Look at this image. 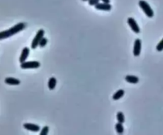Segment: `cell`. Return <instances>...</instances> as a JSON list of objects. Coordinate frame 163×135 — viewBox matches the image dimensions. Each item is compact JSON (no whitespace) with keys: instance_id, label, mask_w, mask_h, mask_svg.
Returning <instances> with one entry per match:
<instances>
[{"instance_id":"2","label":"cell","mask_w":163,"mask_h":135,"mask_svg":"<svg viewBox=\"0 0 163 135\" xmlns=\"http://www.w3.org/2000/svg\"><path fill=\"white\" fill-rule=\"evenodd\" d=\"M138 6H140V8L143 11V12L148 18H153L154 17V11L151 8V6H150L149 3L146 2L145 0H140L138 2Z\"/></svg>"},{"instance_id":"10","label":"cell","mask_w":163,"mask_h":135,"mask_svg":"<svg viewBox=\"0 0 163 135\" xmlns=\"http://www.w3.org/2000/svg\"><path fill=\"white\" fill-rule=\"evenodd\" d=\"M5 83L8 85H19L21 81L15 78L6 77L5 79Z\"/></svg>"},{"instance_id":"4","label":"cell","mask_w":163,"mask_h":135,"mask_svg":"<svg viewBox=\"0 0 163 135\" xmlns=\"http://www.w3.org/2000/svg\"><path fill=\"white\" fill-rule=\"evenodd\" d=\"M41 66V64L39 61H25L23 63H21L20 67L22 69H38Z\"/></svg>"},{"instance_id":"9","label":"cell","mask_w":163,"mask_h":135,"mask_svg":"<svg viewBox=\"0 0 163 135\" xmlns=\"http://www.w3.org/2000/svg\"><path fill=\"white\" fill-rule=\"evenodd\" d=\"M29 54H30V49L28 47H25L22 51V53H21V56H20L19 58V61L20 63H23L26 61V59L29 57Z\"/></svg>"},{"instance_id":"21","label":"cell","mask_w":163,"mask_h":135,"mask_svg":"<svg viewBox=\"0 0 163 135\" xmlns=\"http://www.w3.org/2000/svg\"><path fill=\"white\" fill-rule=\"evenodd\" d=\"M82 1H83V2H89V0H82Z\"/></svg>"},{"instance_id":"18","label":"cell","mask_w":163,"mask_h":135,"mask_svg":"<svg viewBox=\"0 0 163 135\" xmlns=\"http://www.w3.org/2000/svg\"><path fill=\"white\" fill-rule=\"evenodd\" d=\"M156 49H157V51H158V52H162V51H163V38L162 39V41L157 45V46H156Z\"/></svg>"},{"instance_id":"17","label":"cell","mask_w":163,"mask_h":135,"mask_svg":"<svg viewBox=\"0 0 163 135\" xmlns=\"http://www.w3.org/2000/svg\"><path fill=\"white\" fill-rule=\"evenodd\" d=\"M47 42H48V39L44 37L41 40L40 43H39V46L41 47V48H44V47L47 45Z\"/></svg>"},{"instance_id":"1","label":"cell","mask_w":163,"mask_h":135,"mask_svg":"<svg viewBox=\"0 0 163 135\" xmlns=\"http://www.w3.org/2000/svg\"><path fill=\"white\" fill-rule=\"evenodd\" d=\"M26 27V24L25 22H19L7 30L0 32V40H3V39L8 38V37L14 36V34L23 30Z\"/></svg>"},{"instance_id":"15","label":"cell","mask_w":163,"mask_h":135,"mask_svg":"<svg viewBox=\"0 0 163 135\" xmlns=\"http://www.w3.org/2000/svg\"><path fill=\"white\" fill-rule=\"evenodd\" d=\"M116 119L118 120L119 122H121V123H124L125 122V116H124V114L121 112V111H119L117 113L116 115Z\"/></svg>"},{"instance_id":"7","label":"cell","mask_w":163,"mask_h":135,"mask_svg":"<svg viewBox=\"0 0 163 135\" xmlns=\"http://www.w3.org/2000/svg\"><path fill=\"white\" fill-rule=\"evenodd\" d=\"M95 8L98 11H110L112 8V6L110 3H99L97 5L95 6Z\"/></svg>"},{"instance_id":"19","label":"cell","mask_w":163,"mask_h":135,"mask_svg":"<svg viewBox=\"0 0 163 135\" xmlns=\"http://www.w3.org/2000/svg\"><path fill=\"white\" fill-rule=\"evenodd\" d=\"M100 0H89V4L90 6H96L97 5L98 3H100Z\"/></svg>"},{"instance_id":"11","label":"cell","mask_w":163,"mask_h":135,"mask_svg":"<svg viewBox=\"0 0 163 135\" xmlns=\"http://www.w3.org/2000/svg\"><path fill=\"white\" fill-rule=\"evenodd\" d=\"M125 80L128 83L135 84V83H138L139 82V78L138 76H127L125 77Z\"/></svg>"},{"instance_id":"12","label":"cell","mask_w":163,"mask_h":135,"mask_svg":"<svg viewBox=\"0 0 163 135\" xmlns=\"http://www.w3.org/2000/svg\"><path fill=\"white\" fill-rule=\"evenodd\" d=\"M57 85V79L55 77H50L48 81V88L50 90H53Z\"/></svg>"},{"instance_id":"3","label":"cell","mask_w":163,"mask_h":135,"mask_svg":"<svg viewBox=\"0 0 163 135\" xmlns=\"http://www.w3.org/2000/svg\"><path fill=\"white\" fill-rule=\"evenodd\" d=\"M45 35V31L44 30H39L37 33L36 36L34 37V38L33 39V42H31V49H35L39 45V43L41 42Z\"/></svg>"},{"instance_id":"14","label":"cell","mask_w":163,"mask_h":135,"mask_svg":"<svg viewBox=\"0 0 163 135\" xmlns=\"http://www.w3.org/2000/svg\"><path fill=\"white\" fill-rule=\"evenodd\" d=\"M116 130L118 134H123V132H124V127L123 126V123L118 122V123H116Z\"/></svg>"},{"instance_id":"6","label":"cell","mask_w":163,"mask_h":135,"mask_svg":"<svg viewBox=\"0 0 163 135\" xmlns=\"http://www.w3.org/2000/svg\"><path fill=\"white\" fill-rule=\"evenodd\" d=\"M142 49V42L139 38H137L135 41L134 44V49H133V54L135 57H138L141 53Z\"/></svg>"},{"instance_id":"13","label":"cell","mask_w":163,"mask_h":135,"mask_svg":"<svg viewBox=\"0 0 163 135\" xmlns=\"http://www.w3.org/2000/svg\"><path fill=\"white\" fill-rule=\"evenodd\" d=\"M124 93H125V91L123 89H119V90H118V91H116V93L114 94L112 98H113L114 100H118V99H120L124 95Z\"/></svg>"},{"instance_id":"20","label":"cell","mask_w":163,"mask_h":135,"mask_svg":"<svg viewBox=\"0 0 163 135\" xmlns=\"http://www.w3.org/2000/svg\"><path fill=\"white\" fill-rule=\"evenodd\" d=\"M102 3H110L111 0H100Z\"/></svg>"},{"instance_id":"5","label":"cell","mask_w":163,"mask_h":135,"mask_svg":"<svg viewBox=\"0 0 163 135\" xmlns=\"http://www.w3.org/2000/svg\"><path fill=\"white\" fill-rule=\"evenodd\" d=\"M127 23L130 27V29L132 30L133 32L135 33H140V28L138 26V23L136 22L135 20L133 18H128L127 19Z\"/></svg>"},{"instance_id":"8","label":"cell","mask_w":163,"mask_h":135,"mask_svg":"<svg viewBox=\"0 0 163 135\" xmlns=\"http://www.w3.org/2000/svg\"><path fill=\"white\" fill-rule=\"evenodd\" d=\"M23 127L26 130H29V131H32V132H38L40 131V127L38 125L32 124V123H25L23 125Z\"/></svg>"},{"instance_id":"16","label":"cell","mask_w":163,"mask_h":135,"mask_svg":"<svg viewBox=\"0 0 163 135\" xmlns=\"http://www.w3.org/2000/svg\"><path fill=\"white\" fill-rule=\"evenodd\" d=\"M49 131H50V128L47 126H45L42 129L41 132H40V134L41 135H47L49 134Z\"/></svg>"}]
</instances>
